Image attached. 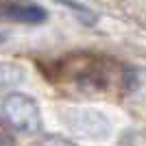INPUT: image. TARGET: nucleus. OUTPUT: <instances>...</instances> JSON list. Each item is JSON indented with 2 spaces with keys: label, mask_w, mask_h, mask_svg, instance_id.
Wrapping results in <instances>:
<instances>
[{
  "label": "nucleus",
  "mask_w": 146,
  "mask_h": 146,
  "mask_svg": "<svg viewBox=\"0 0 146 146\" xmlns=\"http://www.w3.org/2000/svg\"><path fill=\"white\" fill-rule=\"evenodd\" d=\"M66 72H68V76H72L79 85L96 90V92H105L111 85V81H113L116 66L107 59H100V57L81 55V57H76V59L66 61Z\"/></svg>",
  "instance_id": "2"
},
{
  "label": "nucleus",
  "mask_w": 146,
  "mask_h": 146,
  "mask_svg": "<svg viewBox=\"0 0 146 146\" xmlns=\"http://www.w3.org/2000/svg\"><path fill=\"white\" fill-rule=\"evenodd\" d=\"M39 146H76V144L70 142L68 137H61V135H48Z\"/></svg>",
  "instance_id": "7"
},
{
  "label": "nucleus",
  "mask_w": 146,
  "mask_h": 146,
  "mask_svg": "<svg viewBox=\"0 0 146 146\" xmlns=\"http://www.w3.org/2000/svg\"><path fill=\"white\" fill-rule=\"evenodd\" d=\"M61 5H66L70 11L76 15V18L83 22V24H87V26H94L96 24V20H98V15L92 9H87L85 5H79V2H74V0H61Z\"/></svg>",
  "instance_id": "6"
},
{
  "label": "nucleus",
  "mask_w": 146,
  "mask_h": 146,
  "mask_svg": "<svg viewBox=\"0 0 146 146\" xmlns=\"http://www.w3.org/2000/svg\"><path fill=\"white\" fill-rule=\"evenodd\" d=\"M0 146H15V142H13L7 133H2V131H0Z\"/></svg>",
  "instance_id": "8"
},
{
  "label": "nucleus",
  "mask_w": 146,
  "mask_h": 146,
  "mask_svg": "<svg viewBox=\"0 0 146 146\" xmlns=\"http://www.w3.org/2000/svg\"><path fill=\"white\" fill-rule=\"evenodd\" d=\"M0 18L37 26L48 20V11L33 0H0Z\"/></svg>",
  "instance_id": "4"
},
{
  "label": "nucleus",
  "mask_w": 146,
  "mask_h": 146,
  "mask_svg": "<svg viewBox=\"0 0 146 146\" xmlns=\"http://www.w3.org/2000/svg\"><path fill=\"white\" fill-rule=\"evenodd\" d=\"M0 113L2 120L18 133L33 135L42 129V113L39 107L31 96L20 94V92H11L7 94L2 105H0Z\"/></svg>",
  "instance_id": "1"
},
{
  "label": "nucleus",
  "mask_w": 146,
  "mask_h": 146,
  "mask_svg": "<svg viewBox=\"0 0 146 146\" xmlns=\"http://www.w3.org/2000/svg\"><path fill=\"white\" fill-rule=\"evenodd\" d=\"M61 120L72 133L85 137V140H107L113 131L111 120L105 116L103 111L94 107H66L61 111Z\"/></svg>",
  "instance_id": "3"
},
{
  "label": "nucleus",
  "mask_w": 146,
  "mask_h": 146,
  "mask_svg": "<svg viewBox=\"0 0 146 146\" xmlns=\"http://www.w3.org/2000/svg\"><path fill=\"white\" fill-rule=\"evenodd\" d=\"M24 68L11 61H0V90H13L24 81Z\"/></svg>",
  "instance_id": "5"
}]
</instances>
